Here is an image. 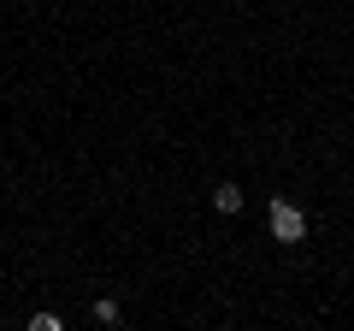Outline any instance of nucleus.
I'll use <instances>...</instances> for the list:
<instances>
[{
	"instance_id": "7ed1b4c3",
	"label": "nucleus",
	"mask_w": 354,
	"mask_h": 331,
	"mask_svg": "<svg viewBox=\"0 0 354 331\" xmlns=\"http://www.w3.org/2000/svg\"><path fill=\"white\" fill-rule=\"evenodd\" d=\"M95 319H101V325H118L124 314H118V302H95Z\"/></svg>"
},
{
	"instance_id": "f257e3e1",
	"label": "nucleus",
	"mask_w": 354,
	"mask_h": 331,
	"mask_svg": "<svg viewBox=\"0 0 354 331\" xmlns=\"http://www.w3.org/2000/svg\"><path fill=\"white\" fill-rule=\"evenodd\" d=\"M272 237L278 242H307V219L295 202H272Z\"/></svg>"
},
{
	"instance_id": "f03ea898",
	"label": "nucleus",
	"mask_w": 354,
	"mask_h": 331,
	"mask_svg": "<svg viewBox=\"0 0 354 331\" xmlns=\"http://www.w3.org/2000/svg\"><path fill=\"white\" fill-rule=\"evenodd\" d=\"M213 207H218V213H236V207H242V190H236V184H218V190H213Z\"/></svg>"
}]
</instances>
